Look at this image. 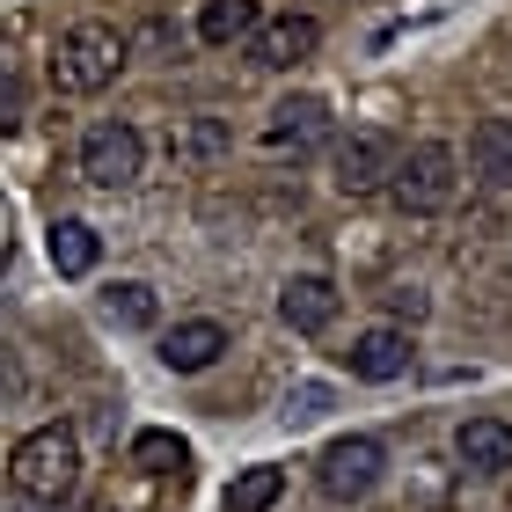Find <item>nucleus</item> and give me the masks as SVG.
Wrapping results in <instances>:
<instances>
[{
	"instance_id": "nucleus-12",
	"label": "nucleus",
	"mask_w": 512,
	"mask_h": 512,
	"mask_svg": "<svg viewBox=\"0 0 512 512\" xmlns=\"http://www.w3.org/2000/svg\"><path fill=\"white\" fill-rule=\"evenodd\" d=\"M469 176L483 191H512V118H476L469 132Z\"/></svg>"
},
{
	"instance_id": "nucleus-13",
	"label": "nucleus",
	"mask_w": 512,
	"mask_h": 512,
	"mask_svg": "<svg viewBox=\"0 0 512 512\" xmlns=\"http://www.w3.org/2000/svg\"><path fill=\"white\" fill-rule=\"evenodd\" d=\"M352 374L359 381H403L410 374V337L403 330H366V337H352Z\"/></svg>"
},
{
	"instance_id": "nucleus-5",
	"label": "nucleus",
	"mask_w": 512,
	"mask_h": 512,
	"mask_svg": "<svg viewBox=\"0 0 512 512\" xmlns=\"http://www.w3.org/2000/svg\"><path fill=\"white\" fill-rule=\"evenodd\" d=\"M139 169H147V139H139L125 118L88 125V139H81V176L96 183V191H132Z\"/></svg>"
},
{
	"instance_id": "nucleus-23",
	"label": "nucleus",
	"mask_w": 512,
	"mask_h": 512,
	"mask_svg": "<svg viewBox=\"0 0 512 512\" xmlns=\"http://www.w3.org/2000/svg\"><path fill=\"white\" fill-rule=\"evenodd\" d=\"M0 512H44V505H37V498H22L15 483H8V491H0Z\"/></svg>"
},
{
	"instance_id": "nucleus-11",
	"label": "nucleus",
	"mask_w": 512,
	"mask_h": 512,
	"mask_svg": "<svg viewBox=\"0 0 512 512\" xmlns=\"http://www.w3.org/2000/svg\"><path fill=\"white\" fill-rule=\"evenodd\" d=\"M454 454H461V469H476V476H505L512 469V425L505 417H461Z\"/></svg>"
},
{
	"instance_id": "nucleus-2",
	"label": "nucleus",
	"mask_w": 512,
	"mask_h": 512,
	"mask_svg": "<svg viewBox=\"0 0 512 512\" xmlns=\"http://www.w3.org/2000/svg\"><path fill=\"white\" fill-rule=\"evenodd\" d=\"M8 483H15L22 498H37V505H66V498H74V483H81V447H74V432H66V425L22 432L15 454H8Z\"/></svg>"
},
{
	"instance_id": "nucleus-9",
	"label": "nucleus",
	"mask_w": 512,
	"mask_h": 512,
	"mask_svg": "<svg viewBox=\"0 0 512 512\" xmlns=\"http://www.w3.org/2000/svg\"><path fill=\"white\" fill-rule=\"evenodd\" d=\"M337 308H344V293L330 286V278H286V293H278V315H286V330H300V337H322L337 322Z\"/></svg>"
},
{
	"instance_id": "nucleus-10",
	"label": "nucleus",
	"mask_w": 512,
	"mask_h": 512,
	"mask_svg": "<svg viewBox=\"0 0 512 512\" xmlns=\"http://www.w3.org/2000/svg\"><path fill=\"white\" fill-rule=\"evenodd\" d=\"M220 352H227V330L213 315L176 322V330L161 337V366H169V374H205V366H220Z\"/></svg>"
},
{
	"instance_id": "nucleus-17",
	"label": "nucleus",
	"mask_w": 512,
	"mask_h": 512,
	"mask_svg": "<svg viewBox=\"0 0 512 512\" xmlns=\"http://www.w3.org/2000/svg\"><path fill=\"white\" fill-rule=\"evenodd\" d=\"M278 498H286V469H242L235 483H227V512H271Z\"/></svg>"
},
{
	"instance_id": "nucleus-7",
	"label": "nucleus",
	"mask_w": 512,
	"mask_h": 512,
	"mask_svg": "<svg viewBox=\"0 0 512 512\" xmlns=\"http://www.w3.org/2000/svg\"><path fill=\"white\" fill-rule=\"evenodd\" d=\"M322 139H330V103H322V96L271 103V118H264V154L271 161H308Z\"/></svg>"
},
{
	"instance_id": "nucleus-20",
	"label": "nucleus",
	"mask_w": 512,
	"mask_h": 512,
	"mask_svg": "<svg viewBox=\"0 0 512 512\" xmlns=\"http://www.w3.org/2000/svg\"><path fill=\"white\" fill-rule=\"evenodd\" d=\"M22 118H30V96H22L15 66L0 59V139H8V132H22Z\"/></svg>"
},
{
	"instance_id": "nucleus-14",
	"label": "nucleus",
	"mask_w": 512,
	"mask_h": 512,
	"mask_svg": "<svg viewBox=\"0 0 512 512\" xmlns=\"http://www.w3.org/2000/svg\"><path fill=\"white\" fill-rule=\"evenodd\" d=\"M256 22H264V8L256 0H205L198 8V37L213 44V52H227V44H249Z\"/></svg>"
},
{
	"instance_id": "nucleus-21",
	"label": "nucleus",
	"mask_w": 512,
	"mask_h": 512,
	"mask_svg": "<svg viewBox=\"0 0 512 512\" xmlns=\"http://www.w3.org/2000/svg\"><path fill=\"white\" fill-rule=\"evenodd\" d=\"M22 395H30V374H22V352H8V344H0V410H15Z\"/></svg>"
},
{
	"instance_id": "nucleus-8",
	"label": "nucleus",
	"mask_w": 512,
	"mask_h": 512,
	"mask_svg": "<svg viewBox=\"0 0 512 512\" xmlns=\"http://www.w3.org/2000/svg\"><path fill=\"white\" fill-rule=\"evenodd\" d=\"M315 44H322V22L315 15H264L256 22V37H249V66H300V59H315Z\"/></svg>"
},
{
	"instance_id": "nucleus-22",
	"label": "nucleus",
	"mask_w": 512,
	"mask_h": 512,
	"mask_svg": "<svg viewBox=\"0 0 512 512\" xmlns=\"http://www.w3.org/2000/svg\"><path fill=\"white\" fill-rule=\"evenodd\" d=\"M381 300H388V308H395V315H410V322H417V315H425V293H417V286H388Z\"/></svg>"
},
{
	"instance_id": "nucleus-6",
	"label": "nucleus",
	"mask_w": 512,
	"mask_h": 512,
	"mask_svg": "<svg viewBox=\"0 0 512 512\" xmlns=\"http://www.w3.org/2000/svg\"><path fill=\"white\" fill-rule=\"evenodd\" d=\"M395 154H403V147H395V132H374V125L344 132V139H337V154H330L337 191H344V198H374V191H388Z\"/></svg>"
},
{
	"instance_id": "nucleus-16",
	"label": "nucleus",
	"mask_w": 512,
	"mask_h": 512,
	"mask_svg": "<svg viewBox=\"0 0 512 512\" xmlns=\"http://www.w3.org/2000/svg\"><path fill=\"white\" fill-rule=\"evenodd\" d=\"M103 315L118 322V330H154L161 300H154V286H139V278H118V286L103 293Z\"/></svg>"
},
{
	"instance_id": "nucleus-3",
	"label": "nucleus",
	"mask_w": 512,
	"mask_h": 512,
	"mask_svg": "<svg viewBox=\"0 0 512 512\" xmlns=\"http://www.w3.org/2000/svg\"><path fill=\"white\" fill-rule=\"evenodd\" d=\"M388 198H395V213H410V220L447 213V205L461 198V154L447 147V139H417V147H403V154H395V176H388Z\"/></svg>"
},
{
	"instance_id": "nucleus-19",
	"label": "nucleus",
	"mask_w": 512,
	"mask_h": 512,
	"mask_svg": "<svg viewBox=\"0 0 512 512\" xmlns=\"http://www.w3.org/2000/svg\"><path fill=\"white\" fill-rule=\"evenodd\" d=\"M330 403H337V395L322 381H300V388H286V410H278V417H286V425H315V417H330Z\"/></svg>"
},
{
	"instance_id": "nucleus-18",
	"label": "nucleus",
	"mask_w": 512,
	"mask_h": 512,
	"mask_svg": "<svg viewBox=\"0 0 512 512\" xmlns=\"http://www.w3.org/2000/svg\"><path fill=\"white\" fill-rule=\"evenodd\" d=\"M183 461H191V447L176 432H139L132 439V469H147V476H176Z\"/></svg>"
},
{
	"instance_id": "nucleus-15",
	"label": "nucleus",
	"mask_w": 512,
	"mask_h": 512,
	"mask_svg": "<svg viewBox=\"0 0 512 512\" xmlns=\"http://www.w3.org/2000/svg\"><path fill=\"white\" fill-rule=\"evenodd\" d=\"M96 256H103V242H96L88 220H52V264H59V278H88Z\"/></svg>"
},
{
	"instance_id": "nucleus-4",
	"label": "nucleus",
	"mask_w": 512,
	"mask_h": 512,
	"mask_svg": "<svg viewBox=\"0 0 512 512\" xmlns=\"http://www.w3.org/2000/svg\"><path fill=\"white\" fill-rule=\"evenodd\" d=\"M381 469H388L381 439L344 432V439H330V447H322V461H315V483H322V498H330V505H359V498H374Z\"/></svg>"
},
{
	"instance_id": "nucleus-1",
	"label": "nucleus",
	"mask_w": 512,
	"mask_h": 512,
	"mask_svg": "<svg viewBox=\"0 0 512 512\" xmlns=\"http://www.w3.org/2000/svg\"><path fill=\"white\" fill-rule=\"evenodd\" d=\"M125 59H132V37L118 22H74V30H59L44 74H52L59 96H103V88L125 74Z\"/></svg>"
}]
</instances>
